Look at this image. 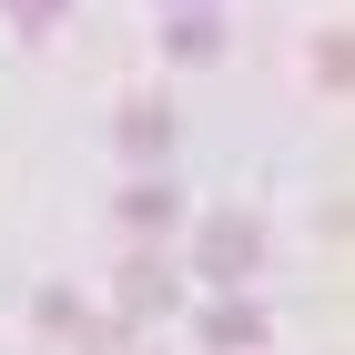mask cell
Here are the masks:
<instances>
[{
  "mask_svg": "<svg viewBox=\"0 0 355 355\" xmlns=\"http://www.w3.org/2000/svg\"><path fill=\"white\" fill-rule=\"evenodd\" d=\"M163 132H173L163 102H132V112H122V142H132V153H163Z\"/></svg>",
  "mask_w": 355,
  "mask_h": 355,
  "instance_id": "obj_3",
  "label": "cell"
},
{
  "mask_svg": "<svg viewBox=\"0 0 355 355\" xmlns=\"http://www.w3.org/2000/svg\"><path fill=\"white\" fill-rule=\"evenodd\" d=\"M203 335H214L223 355H234V345H264V315H254V304H214V325H203Z\"/></svg>",
  "mask_w": 355,
  "mask_h": 355,
  "instance_id": "obj_2",
  "label": "cell"
},
{
  "mask_svg": "<svg viewBox=\"0 0 355 355\" xmlns=\"http://www.w3.org/2000/svg\"><path fill=\"white\" fill-rule=\"evenodd\" d=\"M51 10H61V0H10V21H21V31H41Z\"/></svg>",
  "mask_w": 355,
  "mask_h": 355,
  "instance_id": "obj_6",
  "label": "cell"
},
{
  "mask_svg": "<svg viewBox=\"0 0 355 355\" xmlns=\"http://www.w3.org/2000/svg\"><path fill=\"white\" fill-rule=\"evenodd\" d=\"M122 304H132V315H163V304H173L163 264H132V274H122Z\"/></svg>",
  "mask_w": 355,
  "mask_h": 355,
  "instance_id": "obj_4",
  "label": "cell"
},
{
  "mask_svg": "<svg viewBox=\"0 0 355 355\" xmlns=\"http://www.w3.org/2000/svg\"><path fill=\"white\" fill-rule=\"evenodd\" d=\"M122 214H132V223H153V234H163V223H173V193H163V183H142V193H122Z\"/></svg>",
  "mask_w": 355,
  "mask_h": 355,
  "instance_id": "obj_5",
  "label": "cell"
},
{
  "mask_svg": "<svg viewBox=\"0 0 355 355\" xmlns=\"http://www.w3.org/2000/svg\"><path fill=\"white\" fill-rule=\"evenodd\" d=\"M254 254H264V234H254L244 214H223V223H203V264H214V274H254Z\"/></svg>",
  "mask_w": 355,
  "mask_h": 355,
  "instance_id": "obj_1",
  "label": "cell"
}]
</instances>
